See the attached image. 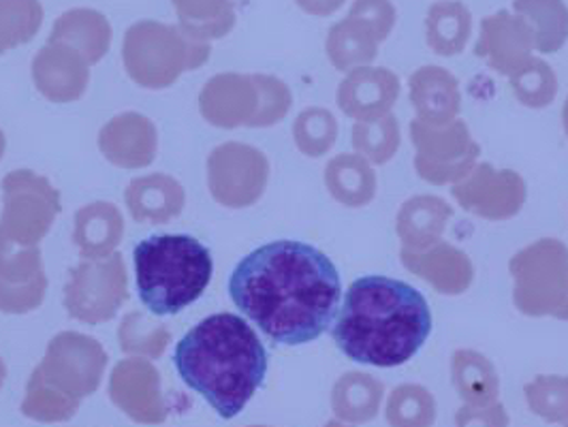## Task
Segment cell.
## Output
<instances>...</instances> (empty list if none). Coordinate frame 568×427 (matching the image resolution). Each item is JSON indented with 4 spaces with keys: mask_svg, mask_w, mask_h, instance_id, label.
<instances>
[{
    "mask_svg": "<svg viewBox=\"0 0 568 427\" xmlns=\"http://www.w3.org/2000/svg\"><path fill=\"white\" fill-rule=\"evenodd\" d=\"M229 295L267 338L300 346L321 338L338 316L341 274L311 244L278 240L237 263Z\"/></svg>",
    "mask_w": 568,
    "mask_h": 427,
    "instance_id": "1",
    "label": "cell"
},
{
    "mask_svg": "<svg viewBox=\"0 0 568 427\" xmlns=\"http://www.w3.org/2000/svg\"><path fill=\"white\" fill-rule=\"evenodd\" d=\"M334 340L355 364L398 368L432 334V311L415 286L387 276H364L346 288Z\"/></svg>",
    "mask_w": 568,
    "mask_h": 427,
    "instance_id": "2",
    "label": "cell"
},
{
    "mask_svg": "<svg viewBox=\"0 0 568 427\" xmlns=\"http://www.w3.org/2000/svg\"><path fill=\"white\" fill-rule=\"evenodd\" d=\"M180 378L223 417H237L263 385L267 350L237 314H212L195 325L173 353Z\"/></svg>",
    "mask_w": 568,
    "mask_h": 427,
    "instance_id": "3",
    "label": "cell"
},
{
    "mask_svg": "<svg viewBox=\"0 0 568 427\" xmlns=\"http://www.w3.org/2000/svg\"><path fill=\"white\" fill-rule=\"evenodd\" d=\"M143 306L156 316H175L195 304L212 281L210 251L191 235H152L133 251Z\"/></svg>",
    "mask_w": 568,
    "mask_h": 427,
    "instance_id": "4",
    "label": "cell"
},
{
    "mask_svg": "<svg viewBox=\"0 0 568 427\" xmlns=\"http://www.w3.org/2000/svg\"><path fill=\"white\" fill-rule=\"evenodd\" d=\"M513 304L526 316L568 321V246L562 240L542 237L509 261Z\"/></svg>",
    "mask_w": 568,
    "mask_h": 427,
    "instance_id": "5",
    "label": "cell"
},
{
    "mask_svg": "<svg viewBox=\"0 0 568 427\" xmlns=\"http://www.w3.org/2000/svg\"><path fill=\"white\" fill-rule=\"evenodd\" d=\"M408 133L415 145V171L432 186H455L479 163L481 148L473 140L468 124L459 118L440 126L415 118L410 120Z\"/></svg>",
    "mask_w": 568,
    "mask_h": 427,
    "instance_id": "6",
    "label": "cell"
},
{
    "mask_svg": "<svg viewBox=\"0 0 568 427\" xmlns=\"http://www.w3.org/2000/svg\"><path fill=\"white\" fill-rule=\"evenodd\" d=\"M210 54L207 43L189 34L184 29H173L159 22H140L126 32L124 58L126 67L140 82L154 84V78L173 82V75L186 64L197 67Z\"/></svg>",
    "mask_w": 568,
    "mask_h": 427,
    "instance_id": "7",
    "label": "cell"
},
{
    "mask_svg": "<svg viewBox=\"0 0 568 427\" xmlns=\"http://www.w3.org/2000/svg\"><path fill=\"white\" fill-rule=\"evenodd\" d=\"M452 195L468 214L489 223H505L524 210L528 189L517 171L496 170L491 163L479 161L475 170L455 184Z\"/></svg>",
    "mask_w": 568,
    "mask_h": 427,
    "instance_id": "8",
    "label": "cell"
},
{
    "mask_svg": "<svg viewBox=\"0 0 568 427\" xmlns=\"http://www.w3.org/2000/svg\"><path fill=\"white\" fill-rule=\"evenodd\" d=\"M105 362L108 357L97 342L67 336L52 344L45 364L32 376L64 398L78 401L97 392Z\"/></svg>",
    "mask_w": 568,
    "mask_h": 427,
    "instance_id": "9",
    "label": "cell"
},
{
    "mask_svg": "<svg viewBox=\"0 0 568 427\" xmlns=\"http://www.w3.org/2000/svg\"><path fill=\"white\" fill-rule=\"evenodd\" d=\"M535 50L537 41L530 24L521 16L500 9L481 22L475 54L496 73L511 78L535 58Z\"/></svg>",
    "mask_w": 568,
    "mask_h": 427,
    "instance_id": "10",
    "label": "cell"
},
{
    "mask_svg": "<svg viewBox=\"0 0 568 427\" xmlns=\"http://www.w3.org/2000/svg\"><path fill=\"white\" fill-rule=\"evenodd\" d=\"M399 78L385 67H359L346 73L338 85V108L355 122H372L392 114L398 103Z\"/></svg>",
    "mask_w": 568,
    "mask_h": 427,
    "instance_id": "11",
    "label": "cell"
},
{
    "mask_svg": "<svg viewBox=\"0 0 568 427\" xmlns=\"http://www.w3.org/2000/svg\"><path fill=\"white\" fill-rule=\"evenodd\" d=\"M399 261L413 276L447 297L464 295L475 283V265L470 256L449 242H438L426 251L402 248Z\"/></svg>",
    "mask_w": 568,
    "mask_h": 427,
    "instance_id": "12",
    "label": "cell"
},
{
    "mask_svg": "<svg viewBox=\"0 0 568 427\" xmlns=\"http://www.w3.org/2000/svg\"><path fill=\"white\" fill-rule=\"evenodd\" d=\"M159 374L143 362H122L112 376L110 394L138 424H163L168 410L161 399Z\"/></svg>",
    "mask_w": 568,
    "mask_h": 427,
    "instance_id": "13",
    "label": "cell"
},
{
    "mask_svg": "<svg viewBox=\"0 0 568 427\" xmlns=\"http://www.w3.org/2000/svg\"><path fill=\"white\" fill-rule=\"evenodd\" d=\"M408 99L417 120L426 124H449L462 110V92L454 73L438 64L419 67L408 78Z\"/></svg>",
    "mask_w": 568,
    "mask_h": 427,
    "instance_id": "14",
    "label": "cell"
},
{
    "mask_svg": "<svg viewBox=\"0 0 568 427\" xmlns=\"http://www.w3.org/2000/svg\"><path fill=\"white\" fill-rule=\"evenodd\" d=\"M454 218L449 201L438 195H415L399 205L396 233L404 251H426L443 242Z\"/></svg>",
    "mask_w": 568,
    "mask_h": 427,
    "instance_id": "15",
    "label": "cell"
},
{
    "mask_svg": "<svg viewBox=\"0 0 568 427\" xmlns=\"http://www.w3.org/2000/svg\"><path fill=\"white\" fill-rule=\"evenodd\" d=\"M221 152L229 161V165H225V177L233 180H229L221 191H216V200L225 201L229 205L255 203L267 184V159L258 150L242 143H229Z\"/></svg>",
    "mask_w": 568,
    "mask_h": 427,
    "instance_id": "16",
    "label": "cell"
},
{
    "mask_svg": "<svg viewBox=\"0 0 568 427\" xmlns=\"http://www.w3.org/2000/svg\"><path fill=\"white\" fill-rule=\"evenodd\" d=\"M385 385L368 372H346L332 389V408L336 419L348 426L369 424L381 413Z\"/></svg>",
    "mask_w": 568,
    "mask_h": 427,
    "instance_id": "17",
    "label": "cell"
},
{
    "mask_svg": "<svg viewBox=\"0 0 568 427\" xmlns=\"http://www.w3.org/2000/svg\"><path fill=\"white\" fill-rule=\"evenodd\" d=\"M325 186L342 205L366 207L376 197L378 177L374 165L357 152L338 154L325 167Z\"/></svg>",
    "mask_w": 568,
    "mask_h": 427,
    "instance_id": "18",
    "label": "cell"
},
{
    "mask_svg": "<svg viewBox=\"0 0 568 427\" xmlns=\"http://www.w3.org/2000/svg\"><path fill=\"white\" fill-rule=\"evenodd\" d=\"M473 37V13L459 0H438L427 9V48L438 57L462 54Z\"/></svg>",
    "mask_w": 568,
    "mask_h": 427,
    "instance_id": "19",
    "label": "cell"
},
{
    "mask_svg": "<svg viewBox=\"0 0 568 427\" xmlns=\"http://www.w3.org/2000/svg\"><path fill=\"white\" fill-rule=\"evenodd\" d=\"M452 380L464 404L487 406L498 401L500 378L494 364L473 348H457L452 357Z\"/></svg>",
    "mask_w": 568,
    "mask_h": 427,
    "instance_id": "20",
    "label": "cell"
},
{
    "mask_svg": "<svg viewBox=\"0 0 568 427\" xmlns=\"http://www.w3.org/2000/svg\"><path fill=\"white\" fill-rule=\"evenodd\" d=\"M378 45L381 41L364 22L346 16L327 32L325 52L338 71L348 73L372 64L378 57Z\"/></svg>",
    "mask_w": 568,
    "mask_h": 427,
    "instance_id": "21",
    "label": "cell"
},
{
    "mask_svg": "<svg viewBox=\"0 0 568 427\" xmlns=\"http://www.w3.org/2000/svg\"><path fill=\"white\" fill-rule=\"evenodd\" d=\"M513 13L530 24L540 54H556L567 45L568 4L565 0H513Z\"/></svg>",
    "mask_w": 568,
    "mask_h": 427,
    "instance_id": "22",
    "label": "cell"
},
{
    "mask_svg": "<svg viewBox=\"0 0 568 427\" xmlns=\"http://www.w3.org/2000/svg\"><path fill=\"white\" fill-rule=\"evenodd\" d=\"M112 29L108 20L90 9H73L60 16L52 32V43L64 41L80 48L88 62H97L110 48Z\"/></svg>",
    "mask_w": 568,
    "mask_h": 427,
    "instance_id": "23",
    "label": "cell"
},
{
    "mask_svg": "<svg viewBox=\"0 0 568 427\" xmlns=\"http://www.w3.org/2000/svg\"><path fill=\"white\" fill-rule=\"evenodd\" d=\"M436 415V398L417 383H402L385 404V419L389 427H434Z\"/></svg>",
    "mask_w": 568,
    "mask_h": 427,
    "instance_id": "24",
    "label": "cell"
},
{
    "mask_svg": "<svg viewBox=\"0 0 568 427\" xmlns=\"http://www.w3.org/2000/svg\"><path fill=\"white\" fill-rule=\"evenodd\" d=\"M182 29L197 39L225 37L235 24L231 0H173Z\"/></svg>",
    "mask_w": 568,
    "mask_h": 427,
    "instance_id": "25",
    "label": "cell"
},
{
    "mask_svg": "<svg viewBox=\"0 0 568 427\" xmlns=\"http://www.w3.org/2000/svg\"><path fill=\"white\" fill-rule=\"evenodd\" d=\"M353 148L372 165H387L398 154L402 133L398 118L387 114L372 122H355L353 126Z\"/></svg>",
    "mask_w": 568,
    "mask_h": 427,
    "instance_id": "26",
    "label": "cell"
},
{
    "mask_svg": "<svg viewBox=\"0 0 568 427\" xmlns=\"http://www.w3.org/2000/svg\"><path fill=\"white\" fill-rule=\"evenodd\" d=\"M513 96L528 110H545L549 108L558 96V75L551 69L549 62L532 58L524 69H519L509 78Z\"/></svg>",
    "mask_w": 568,
    "mask_h": 427,
    "instance_id": "27",
    "label": "cell"
},
{
    "mask_svg": "<svg viewBox=\"0 0 568 427\" xmlns=\"http://www.w3.org/2000/svg\"><path fill=\"white\" fill-rule=\"evenodd\" d=\"M524 396L532 415L547 424L568 426V376L539 374L524 387Z\"/></svg>",
    "mask_w": 568,
    "mask_h": 427,
    "instance_id": "28",
    "label": "cell"
},
{
    "mask_svg": "<svg viewBox=\"0 0 568 427\" xmlns=\"http://www.w3.org/2000/svg\"><path fill=\"white\" fill-rule=\"evenodd\" d=\"M43 20L39 0H0V52L24 45Z\"/></svg>",
    "mask_w": 568,
    "mask_h": 427,
    "instance_id": "29",
    "label": "cell"
},
{
    "mask_svg": "<svg viewBox=\"0 0 568 427\" xmlns=\"http://www.w3.org/2000/svg\"><path fill=\"white\" fill-rule=\"evenodd\" d=\"M293 138L297 148L306 154L318 159L327 154L338 140V120L325 108H311L297 115L293 126Z\"/></svg>",
    "mask_w": 568,
    "mask_h": 427,
    "instance_id": "30",
    "label": "cell"
},
{
    "mask_svg": "<svg viewBox=\"0 0 568 427\" xmlns=\"http://www.w3.org/2000/svg\"><path fill=\"white\" fill-rule=\"evenodd\" d=\"M78 404L80 401L64 398L62 394L50 389L48 385H43L39 378L32 376L22 410L34 421L57 424V421H67L69 417H73L75 410H78Z\"/></svg>",
    "mask_w": 568,
    "mask_h": 427,
    "instance_id": "31",
    "label": "cell"
},
{
    "mask_svg": "<svg viewBox=\"0 0 568 427\" xmlns=\"http://www.w3.org/2000/svg\"><path fill=\"white\" fill-rule=\"evenodd\" d=\"M348 16L364 22L381 43L392 34L398 22V11L392 0H353Z\"/></svg>",
    "mask_w": 568,
    "mask_h": 427,
    "instance_id": "32",
    "label": "cell"
},
{
    "mask_svg": "<svg viewBox=\"0 0 568 427\" xmlns=\"http://www.w3.org/2000/svg\"><path fill=\"white\" fill-rule=\"evenodd\" d=\"M511 417L503 401H494L487 406L464 404L455 413V427H509Z\"/></svg>",
    "mask_w": 568,
    "mask_h": 427,
    "instance_id": "33",
    "label": "cell"
},
{
    "mask_svg": "<svg viewBox=\"0 0 568 427\" xmlns=\"http://www.w3.org/2000/svg\"><path fill=\"white\" fill-rule=\"evenodd\" d=\"M302 11L316 16V18H327L334 16L338 9L344 7L346 0H295Z\"/></svg>",
    "mask_w": 568,
    "mask_h": 427,
    "instance_id": "34",
    "label": "cell"
},
{
    "mask_svg": "<svg viewBox=\"0 0 568 427\" xmlns=\"http://www.w3.org/2000/svg\"><path fill=\"white\" fill-rule=\"evenodd\" d=\"M562 126H565V133L568 138V96L565 99V105H562Z\"/></svg>",
    "mask_w": 568,
    "mask_h": 427,
    "instance_id": "35",
    "label": "cell"
},
{
    "mask_svg": "<svg viewBox=\"0 0 568 427\" xmlns=\"http://www.w3.org/2000/svg\"><path fill=\"white\" fill-rule=\"evenodd\" d=\"M325 427H353L348 426V424H342L341 419H332V421H327Z\"/></svg>",
    "mask_w": 568,
    "mask_h": 427,
    "instance_id": "36",
    "label": "cell"
},
{
    "mask_svg": "<svg viewBox=\"0 0 568 427\" xmlns=\"http://www.w3.org/2000/svg\"><path fill=\"white\" fill-rule=\"evenodd\" d=\"M2 380H4V366H2V362H0V387H2Z\"/></svg>",
    "mask_w": 568,
    "mask_h": 427,
    "instance_id": "37",
    "label": "cell"
},
{
    "mask_svg": "<svg viewBox=\"0 0 568 427\" xmlns=\"http://www.w3.org/2000/svg\"><path fill=\"white\" fill-rule=\"evenodd\" d=\"M251 427H267V426H251Z\"/></svg>",
    "mask_w": 568,
    "mask_h": 427,
    "instance_id": "38",
    "label": "cell"
},
{
    "mask_svg": "<svg viewBox=\"0 0 568 427\" xmlns=\"http://www.w3.org/2000/svg\"><path fill=\"white\" fill-rule=\"evenodd\" d=\"M562 427H568V426H562Z\"/></svg>",
    "mask_w": 568,
    "mask_h": 427,
    "instance_id": "39",
    "label": "cell"
}]
</instances>
